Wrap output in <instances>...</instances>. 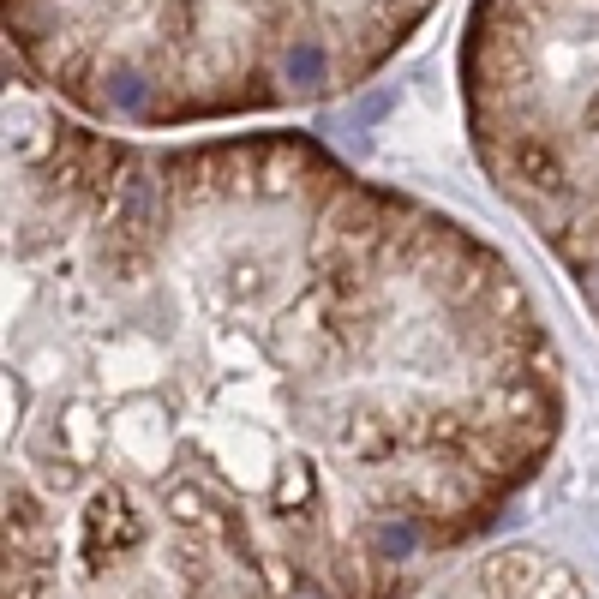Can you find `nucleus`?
<instances>
[{"label":"nucleus","mask_w":599,"mask_h":599,"mask_svg":"<svg viewBox=\"0 0 599 599\" xmlns=\"http://www.w3.org/2000/svg\"><path fill=\"white\" fill-rule=\"evenodd\" d=\"M516 264L306 132L6 96L0 599H420L540 480Z\"/></svg>","instance_id":"nucleus-1"},{"label":"nucleus","mask_w":599,"mask_h":599,"mask_svg":"<svg viewBox=\"0 0 599 599\" xmlns=\"http://www.w3.org/2000/svg\"><path fill=\"white\" fill-rule=\"evenodd\" d=\"M432 599H588V588L552 552L516 546V552H498V558L456 570Z\"/></svg>","instance_id":"nucleus-4"},{"label":"nucleus","mask_w":599,"mask_h":599,"mask_svg":"<svg viewBox=\"0 0 599 599\" xmlns=\"http://www.w3.org/2000/svg\"><path fill=\"white\" fill-rule=\"evenodd\" d=\"M438 0H6L24 84L114 132L282 114L366 84Z\"/></svg>","instance_id":"nucleus-2"},{"label":"nucleus","mask_w":599,"mask_h":599,"mask_svg":"<svg viewBox=\"0 0 599 599\" xmlns=\"http://www.w3.org/2000/svg\"><path fill=\"white\" fill-rule=\"evenodd\" d=\"M462 114L498 198L599 324V0H474Z\"/></svg>","instance_id":"nucleus-3"}]
</instances>
